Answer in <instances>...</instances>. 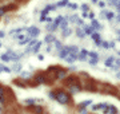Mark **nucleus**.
Segmentation results:
<instances>
[{
	"label": "nucleus",
	"mask_w": 120,
	"mask_h": 114,
	"mask_svg": "<svg viewBox=\"0 0 120 114\" xmlns=\"http://www.w3.org/2000/svg\"><path fill=\"white\" fill-rule=\"evenodd\" d=\"M115 55H111V57H108L104 59V66L108 67V69H111L112 66H113V63H115Z\"/></svg>",
	"instance_id": "6e6552de"
},
{
	"label": "nucleus",
	"mask_w": 120,
	"mask_h": 114,
	"mask_svg": "<svg viewBox=\"0 0 120 114\" xmlns=\"http://www.w3.org/2000/svg\"><path fill=\"white\" fill-rule=\"evenodd\" d=\"M0 47H1V42H0Z\"/></svg>",
	"instance_id": "0e129e2a"
},
{
	"label": "nucleus",
	"mask_w": 120,
	"mask_h": 114,
	"mask_svg": "<svg viewBox=\"0 0 120 114\" xmlns=\"http://www.w3.org/2000/svg\"><path fill=\"white\" fill-rule=\"evenodd\" d=\"M48 98L52 99V101H55V99H56V90H52V91L48 93Z\"/></svg>",
	"instance_id": "f704fd0d"
},
{
	"label": "nucleus",
	"mask_w": 120,
	"mask_h": 114,
	"mask_svg": "<svg viewBox=\"0 0 120 114\" xmlns=\"http://www.w3.org/2000/svg\"><path fill=\"white\" fill-rule=\"evenodd\" d=\"M47 15H48V11L45 8H43L41 9V12H40V16H47Z\"/></svg>",
	"instance_id": "c03bdc74"
},
{
	"label": "nucleus",
	"mask_w": 120,
	"mask_h": 114,
	"mask_svg": "<svg viewBox=\"0 0 120 114\" xmlns=\"http://www.w3.org/2000/svg\"><path fill=\"white\" fill-rule=\"evenodd\" d=\"M76 24H77V27H79V28H83V27L86 26V23H84V20H83L82 18H77Z\"/></svg>",
	"instance_id": "473e14b6"
},
{
	"label": "nucleus",
	"mask_w": 120,
	"mask_h": 114,
	"mask_svg": "<svg viewBox=\"0 0 120 114\" xmlns=\"http://www.w3.org/2000/svg\"><path fill=\"white\" fill-rule=\"evenodd\" d=\"M119 99H120V97H119Z\"/></svg>",
	"instance_id": "774afa93"
},
{
	"label": "nucleus",
	"mask_w": 120,
	"mask_h": 114,
	"mask_svg": "<svg viewBox=\"0 0 120 114\" xmlns=\"http://www.w3.org/2000/svg\"><path fill=\"white\" fill-rule=\"evenodd\" d=\"M57 39L55 36V34H52V32H49V34H47L45 35V38H44V43L45 44H53V42Z\"/></svg>",
	"instance_id": "0eeeda50"
},
{
	"label": "nucleus",
	"mask_w": 120,
	"mask_h": 114,
	"mask_svg": "<svg viewBox=\"0 0 120 114\" xmlns=\"http://www.w3.org/2000/svg\"><path fill=\"white\" fill-rule=\"evenodd\" d=\"M83 30H84V32H86V35H92V34H95V32H98L92 26H87V24L83 27Z\"/></svg>",
	"instance_id": "dca6fc26"
},
{
	"label": "nucleus",
	"mask_w": 120,
	"mask_h": 114,
	"mask_svg": "<svg viewBox=\"0 0 120 114\" xmlns=\"http://www.w3.org/2000/svg\"><path fill=\"white\" fill-rule=\"evenodd\" d=\"M67 74H68V70H67V69L59 67V70L55 73V78L56 79H65L67 78Z\"/></svg>",
	"instance_id": "39448f33"
},
{
	"label": "nucleus",
	"mask_w": 120,
	"mask_h": 114,
	"mask_svg": "<svg viewBox=\"0 0 120 114\" xmlns=\"http://www.w3.org/2000/svg\"><path fill=\"white\" fill-rule=\"evenodd\" d=\"M82 18H88V12H82Z\"/></svg>",
	"instance_id": "5fc2aeb1"
},
{
	"label": "nucleus",
	"mask_w": 120,
	"mask_h": 114,
	"mask_svg": "<svg viewBox=\"0 0 120 114\" xmlns=\"http://www.w3.org/2000/svg\"><path fill=\"white\" fill-rule=\"evenodd\" d=\"M31 109L34 110V113H35V114H43V113H44L43 106H39V105H32V106H31Z\"/></svg>",
	"instance_id": "f3484780"
},
{
	"label": "nucleus",
	"mask_w": 120,
	"mask_h": 114,
	"mask_svg": "<svg viewBox=\"0 0 120 114\" xmlns=\"http://www.w3.org/2000/svg\"><path fill=\"white\" fill-rule=\"evenodd\" d=\"M109 48H116V43H115V40H109Z\"/></svg>",
	"instance_id": "49530a36"
},
{
	"label": "nucleus",
	"mask_w": 120,
	"mask_h": 114,
	"mask_svg": "<svg viewBox=\"0 0 120 114\" xmlns=\"http://www.w3.org/2000/svg\"><path fill=\"white\" fill-rule=\"evenodd\" d=\"M24 30H26V27H17V28H13V30H11L8 34H9L11 36H13V35H20V34H22Z\"/></svg>",
	"instance_id": "9b49d317"
},
{
	"label": "nucleus",
	"mask_w": 120,
	"mask_h": 114,
	"mask_svg": "<svg viewBox=\"0 0 120 114\" xmlns=\"http://www.w3.org/2000/svg\"><path fill=\"white\" fill-rule=\"evenodd\" d=\"M108 111H109V114H119L117 107H116L115 105H111V103H109V106H108Z\"/></svg>",
	"instance_id": "b1692460"
},
{
	"label": "nucleus",
	"mask_w": 120,
	"mask_h": 114,
	"mask_svg": "<svg viewBox=\"0 0 120 114\" xmlns=\"http://www.w3.org/2000/svg\"><path fill=\"white\" fill-rule=\"evenodd\" d=\"M91 38H92V40H94V43L98 46V47H100V43H101V35L99 34V32H95V34H92L91 35Z\"/></svg>",
	"instance_id": "1a4fd4ad"
},
{
	"label": "nucleus",
	"mask_w": 120,
	"mask_h": 114,
	"mask_svg": "<svg viewBox=\"0 0 120 114\" xmlns=\"http://www.w3.org/2000/svg\"><path fill=\"white\" fill-rule=\"evenodd\" d=\"M115 34H116L117 36H120V28H116V30H115Z\"/></svg>",
	"instance_id": "4d7b16f0"
},
{
	"label": "nucleus",
	"mask_w": 120,
	"mask_h": 114,
	"mask_svg": "<svg viewBox=\"0 0 120 114\" xmlns=\"http://www.w3.org/2000/svg\"><path fill=\"white\" fill-rule=\"evenodd\" d=\"M19 77L22 79H31L32 78V74H31L30 71H22V73L19 74Z\"/></svg>",
	"instance_id": "412c9836"
},
{
	"label": "nucleus",
	"mask_w": 120,
	"mask_h": 114,
	"mask_svg": "<svg viewBox=\"0 0 120 114\" xmlns=\"http://www.w3.org/2000/svg\"><path fill=\"white\" fill-rule=\"evenodd\" d=\"M92 103H94V101H92V99H86V101H82L80 103H79V105H77V106H83V107H88V106H91Z\"/></svg>",
	"instance_id": "5701e85b"
},
{
	"label": "nucleus",
	"mask_w": 120,
	"mask_h": 114,
	"mask_svg": "<svg viewBox=\"0 0 120 114\" xmlns=\"http://www.w3.org/2000/svg\"><path fill=\"white\" fill-rule=\"evenodd\" d=\"M75 70H76V67H75V66H71L68 69V71H75Z\"/></svg>",
	"instance_id": "13d9d810"
},
{
	"label": "nucleus",
	"mask_w": 120,
	"mask_h": 114,
	"mask_svg": "<svg viewBox=\"0 0 120 114\" xmlns=\"http://www.w3.org/2000/svg\"><path fill=\"white\" fill-rule=\"evenodd\" d=\"M107 1H111V0H107Z\"/></svg>",
	"instance_id": "69168bd1"
},
{
	"label": "nucleus",
	"mask_w": 120,
	"mask_h": 114,
	"mask_svg": "<svg viewBox=\"0 0 120 114\" xmlns=\"http://www.w3.org/2000/svg\"><path fill=\"white\" fill-rule=\"evenodd\" d=\"M1 61L3 62H5V63H8V62H12V59H11V55H8V54H3L1 55Z\"/></svg>",
	"instance_id": "c85d7f7f"
},
{
	"label": "nucleus",
	"mask_w": 120,
	"mask_h": 114,
	"mask_svg": "<svg viewBox=\"0 0 120 114\" xmlns=\"http://www.w3.org/2000/svg\"><path fill=\"white\" fill-rule=\"evenodd\" d=\"M91 3H94V4H98L99 0H91Z\"/></svg>",
	"instance_id": "bf43d9fd"
},
{
	"label": "nucleus",
	"mask_w": 120,
	"mask_h": 114,
	"mask_svg": "<svg viewBox=\"0 0 120 114\" xmlns=\"http://www.w3.org/2000/svg\"><path fill=\"white\" fill-rule=\"evenodd\" d=\"M0 113H3V107L1 106H0Z\"/></svg>",
	"instance_id": "680f3d73"
},
{
	"label": "nucleus",
	"mask_w": 120,
	"mask_h": 114,
	"mask_svg": "<svg viewBox=\"0 0 120 114\" xmlns=\"http://www.w3.org/2000/svg\"><path fill=\"white\" fill-rule=\"evenodd\" d=\"M53 51V44H47L45 47V54H51Z\"/></svg>",
	"instance_id": "ea45409f"
},
{
	"label": "nucleus",
	"mask_w": 120,
	"mask_h": 114,
	"mask_svg": "<svg viewBox=\"0 0 120 114\" xmlns=\"http://www.w3.org/2000/svg\"><path fill=\"white\" fill-rule=\"evenodd\" d=\"M56 55H57V58H59V59H63V61H64L65 58L69 55V51H68V48H67V46H64V47L61 48V50H60Z\"/></svg>",
	"instance_id": "423d86ee"
},
{
	"label": "nucleus",
	"mask_w": 120,
	"mask_h": 114,
	"mask_svg": "<svg viewBox=\"0 0 120 114\" xmlns=\"http://www.w3.org/2000/svg\"><path fill=\"white\" fill-rule=\"evenodd\" d=\"M11 70L15 71V73H17V74H20V73H22V70H23V65H22V63H19V62H16Z\"/></svg>",
	"instance_id": "a211bd4d"
},
{
	"label": "nucleus",
	"mask_w": 120,
	"mask_h": 114,
	"mask_svg": "<svg viewBox=\"0 0 120 114\" xmlns=\"http://www.w3.org/2000/svg\"><path fill=\"white\" fill-rule=\"evenodd\" d=\"M5 13H7V8H5V7H0V18L4 16Z\"/></svg>",
	"instance_id": "a19ab883"
},
{
	"label": "nucleus",
	"mask_w": 120,
	"mask_h": 114,
	"mask_svg": "<svg viewBox=\"0 0 120 114\" xmlns=\"http://www.w3.org/2000/svg\"><path fill=\"white\" fill-rule=\"evenodd\" d=\"M45 18H47V16H40V18H39V22L44 23V22H45Z\"/></svg>",
	"instance_id": "09e8293b"
},
{
	"label": "nucleus",
	"mask_w": 120,
	"mask_h": 114,
	"mask_svg": "<svg viewBox=\"0 0 120 114\" xmlns=\"http://www.w3.org/2000/svg\"><path fill=\"white\" fill-rule=\"evenodd\" d=\"M77 113H79V114H88V110H87V107L77 106Z\"/></svg>",
	"instance_id": "7c9ffc66"
},
{
	"label": "nucleus",
	"mask_w": 120,
	"mask_h": 114,
	"mask_svg": "<svg viewBox=\"0 0 120 114\" xmlns=\"http://www.w3.org/2000/svg\"><path fill=\"white\" fill-rule=\"evenodd\" d=\"M63 47H64V44H63V42H61L60 39H56L55 42H53V50H55V51H57V53H59Z\"/></svg>",
	"instance_id": "f8f14e48"
},
{
	"label": "nucleus",
	"mask_w": 120,
	"mask_h": 114,
	"mask_svg": "<svg viewBox=\"0 0 120 114\" xmlns=\"http://www.w3.org/2000/svg\"><path fill=\"white\" fill-rule=\"evenodd\" d=\"M5 36V32L4 31H0V39H1V38H4Z\"/></svg>",
	"instance_id": "6e6d98bb"
},
{
	"label": "nucleus",
	"mask_w": 120,
	"mask_h": 114,
	"mask_svg": "<svg viewBox=\"0 0 120 114\" xmlns=\"http://www.w3.org/2000/svg\"><path fill=\"white\" fill-rule=\"evenodd\" d=\"M115 13L113 12H109V11H107V12H105V19H107V20H109V22H112V20H113V19H115Z\"/></svg>",
	"instance_id": "cd10ccee"
},
{
	"label": "nucleus",
	"mask_w": 120,
	"mask_h": 114,
	"mask_svg": "<svg viewBox=\"0 0 120 114\" xmlns=\"http://www.w3.org/2000/svg\"><path fill=\"white\" fill-rule=\"evenodd\" d=\"M57 103L60 105H69L72 102V95L65 90H56V99Z\"/></svg>",
	"instance_id": "f257e3e1"
},
{
	"label": "nucleus",
	"mask_w": 120,
	"mask_h": 114,
	"mask_svg": "<svg viewBox=\"0 0 120 114\" xmlns=\"http://www.w3.org/2000/svg\"><path fill=\"white\" fill-rule=\"evenodd\" d=\"M79 8L82 9V12H88V11H91V9H90V4H87V3H83Z\"/></svg>",
	"instance_id": "c756f323"
},
{
	"label": "nucleus",
	"mask_w": 120,
	"mask_h": 114,
	"mask_svg": "<svg viewBox=\"0 0 120 114\" xmlns=\"http://www.w3.org/2000/svg\"><path fill=\"white\" fill-rule=\"evenodd\" d=\"M5 102H7V98H5V87L0 83V103L4 105Z\"/></svg>",
	"instance_id": "9d476101"
},
{
	"label": "nucleus",
	"mask_w": 120,
	"mask_h": 114,
	"mask_svg": "<svg viewBox=\"0 0 120 114\" xmlns=\"http://www.w3.org/2000/svg\"><path fill=\"white\" fill-rule=\"evenodd\" d=\"M67 28H68V22H67V20H63V22L59 24L60 32H61V31H64V30H67Z\"/></svg>",
	"instance_id": "a878e982"
},
{
	"label": "nucleus",
	"mask_w": 120,
	"mask_h": 114,
	"mask_svg": "<svg viewBox=\"0 0 120 114\" xmlns=\"http://www.w3.org/2000/svg\"><path fill=\"white\" fill-rule=\"evenodd\" d=\"M98 5L100 7V8H105V5H107V4H105V1H104V0H100V1L98 3Z\"/></svg>",
	"instance_id": "79ce46f5"
},
{
	"label": "nucleus",
	"mask_w": 120,
	"mask_h": 114,
	"mask_svg": "<svg viewBox=\"0 0 120 114\" xmlns=\"http://www.w3.org/2000/svg\"><path fill=\"white\" fill-rule=\"evenodd\" d=\"M67 7H68V8H71L72 11H76V9L79 8V5H77L76 3H68V4H67Z\"/></svg>",
	"instance_id": "e433bc0d"
},
{
	"label": "nucleus",
	"mask_w": 120,
	"mask_h": 114,
	"mask_svg": "<svg viewBox=\"0 0 120 114\" xmlns=\"http://www.w3.org/2000/svg\"><path fill=\"white\" fill-rule=\"evenodd\" d=\"M73 32H75V35H76L79 39H84V38L87 36L86 32H84V30H83V28H79V27H77L76 30L73 31Z\"/></svg>",
	"instance_id": "4468645a"
},
{
	"label": "nucleus",
	"mask_w": 120,
	"mask_h": 114,
	"mask_svg": "<svg viewBox=\"0 0 120 114\" xmlns=\"http://www.w3.org/2000/svg\"><path fill=\"white\" fill-rule=\"evenodd\" d=\"M113 65H115V66L120 70V58H116V59H115V63H113Z\"/></svg>",
	"instance_id": "37998d69"
},
{
	"label": "nucleus",
	"mask_w": 120,
	"mask_h": 114,
	"mask_svg": "<svg viewBox=\"0 0 120 114\" xmlns=\"http://www.w3.org/2000/svg\"><path fill=\"white\" fill-rule=\"evenodd\" d=\"M98 63H99V59H88V65L90 66H98Z\"/></svg>",
	"instance_id": "4c0bfd02"
},
{
	"label": "nucleus",
	"mask_w": 120,
	"mask_h": 114,
	"mask_svg": "<svg viewBox=\"0 0 120 114\" xmlns=\"http://www.w3.org/2000/svg\"><path fill=\"white\" fill-rule=\"evenodd\" d=\"M11 69L9 67H7V66H3V65H0V74L1 73H11Z\"/></svg>",
	"instance_id": "2f4dec72"
},
{
	"label": "nucleus",
	"mask_w": 120,
	"mask_h": 114,
	"mask_svg": "<svg viewBox=\"0 0 120 114\" xmlns=\"http://www.w3.org/2000/svg\"><path fill=\"white\" fill-rule=\"evenodd\" d=\"M88 18L92 20V19H95V12H92V11H88Z\"/></svg>",
	"instance_id": "a18cd8bd"
},
{
	"label": "nucleus",
	"mask_w": 120,
	"mask_h": 114,
	"mask_svg": "<svg viewBox=\"0 0 120 114\" xmlns=\"http://www.w3.org/2000/svg\"><path fill=\"white\" fill-rule=\"evenodd\" d=\"M47 82H48L47 74L41 73V74H36V75H35V83H36V85H45Z\"/></svg>",
	"instance_id": "20e7f679"
},
{
	"label": "nucleus",
	"mask_w": 120,
	"mask_h": 114,
	"mask_svg": "<svg viewBox=\"0 0 120 114\" xmlns=\"http://www.w3.org/2000/svg\"><path fill=\"white\" fill-rule=\"evenodd\" d=\"M116 55H117V58H120V50H117V51H116Z\"/></svg>",
	"instance_id": "052dcab7"
},
{
	"label": "nucleus",
	"mask_w": 120,
	"mask_h": 114,
	"mask_svg": "<svg viewBox=\"0 0 120 114\" xmlns=\"http://www.w3.org/2000/svg\"><path fill=\"white\" fill-rule=\"evenodd\" d=\"M26 30H27V34H28V38H31V39H36L40 35V32H41L40 28H38L36 26H30Z\"/></svg>",
	"instance_id": "f03ea898"
},
{
	"label": "nucleus",
	"mask_w": 120,
	"mask_h": 114,
	"mask_svg": "<svg viewBox=\"0 0 120 114\" xmlns=\"http://www.w3.org/2000/svg\"><path fill=\"white\" fill-rule=\"evenodd\" d=\"M100 47H103V48H105V50H108V48H109V40H101Z\"/></svg>",
	"instance_id": "72a5a7b5"
},
{
	"label": "nucleus",
	"mask_w": 120,
	"mask_h": 114,
	"mask_svg": "<svg viewBox=\"0 0 120 114\" xmlns=\"http://www.w3.org/2000/svg\"><path fill=\"white\" fill-rule=\"evenodd\" d=\"M88 58L90 59H99V53L98 51H88Z\"/></svg>",
	"instance_id": "393cba45"
},
{
	"label": "nucleus",
	"mask_w": 120,
	"mask_h": 114,
	"mask_svg": "<svg viewBox=\"0 0 120 114\" xmlns=\"http://www.w3.org/2000/svg\"><path fill=\"white\" fill-rule=\"evenodd\" d=\"M45 22H47L48 24H51V23H53V19H52L51 16H47V18H45Z\"/></svg>",
	"instance_id": "de8ad7c7"
},
{
	"label": "nucleus",
	"mask_w": 120,
	"mask_h": 114,
	"mask_svg": "<svg viewBox=\"0 0 120 114\" xmlns=\"http://www.w3.org/2000/svg\"><path fill=\"white\" fill-rule=\"evenodd\" d=\"M116 40H117V42H120V36H117V39H116Z\"/></svg>",
	"instance_id": "e2e57ef3"
},
{
	"label": "nucleus",
	"mask_w": 120,
	"mask_h": 114,
	"mask_svg": "<svg viewBox=\"0 0 120 114\" xmlns=\"http://www.w3.org/2000/svg\"><path fill=\"white\" fill-rule=\"evenodd\" d=\"M13 83H16V86H19V87H27V86H26V82H23V81H19V79L13 81Z\"/></svg>",
	"instance_id": "c9c22d12"
},
{
	"label": "nucleus",
	"mask_w": 120,
	"mask_h": 114,
	"mask_svg": "<svg viewBox=\"0 0 120 114\" xmlns=\"http://www.w3.org/2000/svg\"><path fill=\"white\" fill-rule=\"evenodd\" d=\"M64 61L67 62V63H69V65H72V63H75V62L77 61V54H69Z\"/></svg>",
	"instance_id": "ddd939ff"
},
{
	"label": "nucleus",
	"mask_w": 120,
	"mask_h": 114,
	"mask_svg": "<svg viewBox=\"0 0 120 114\" xmlns=\"http://www.w3.org/2000/svg\"><path fill=\"white\" fill-rule=\"evenodd\" d=\"M0 1H3V0H0Z\"/></svg>",
	"instance_id": "338daca9"
},
{
	"label": "nucleus",
	"mask_w": 120,
	"mask_h": 114,
	"mask_svg": "<svg viewBox=\"0 0 120 114\" xmlns=\"http://www.w3.org/2000/svg\"><path fill=\"white\" fill-rule=\"evenodd\" d=\"M108 106H109V103L108 102H100V103H92L91 105V111L92 113H96V111H101V110L107 109Z\"/></svg>",
	"instance_id": "7ed1b4c3"
},
{
	"label": "nucleus",
	"mask_w": 120,
	"mask_h": 114,
	"mask_svg": "<svg viewBox=\"0 0 120 114\" xmlns=\"http://www.w3.org/2000/svg\"><path fill=\"white\" fill-rule=\"evenodd\" d=\"M75 30H72L71 27H68L67 30H64V31H61V38H68L69 35H72V32Z\"/></svg>",
	"instance_id": "6ab92c4d"
},
{
	"label": "nucleus",
	"mask_w": 120,
	"mask_h": 114,
	"mask_svg": "<svg viewBox=\"0 0 120 114\" xmlns=\"http://www.w3.org/2000/svg\"><path fill=\"white\" fill-rule=\"evenodd\" d=\"M115 9H116V12H117V13H120V3L115 7Z\"/></svg>",
	"instance_id": "3c124183"
},
{
	"label": "nucleus",
	"mask_w": 120,
	"mask_h": 114,
	"mask_svg": "<svg viewBox=\"0 0 120 114\" xmlns=\"http://www.w3.org/2000/svg\"><path fill=\"white\" fill-rule=\"evenodd\" d=\"M90 26H92L95 30L98 31V32H99L100 30H103V26H101V24H100V23H99L96 19H92V20H91V24H90Z\"/></svg>",
	"instance_id": "2eb2a0df"
},
{
	"label": "nucleus",
	"mask_w": 120,
	"mask_h": 114,
	"mask_svg": "<svg viewBox=\"0 0 120 114\" xmlns=\"http://www.w3.org/2000/svg\"><path fill=\"white\" fill-rule=\"evenodd\" d=\"M115 18H116V23H120V13H117Z\"/></svg>",
	"instance_id": "603ef678"
},
{
	"label": "nucleus",
	"mask_w": 120,
	"mask_h": 114,
	"mask_svg": "<svg viewBox=\"0 0 120 114\" xmlns=\"http://www.w3.org/2000/svg\"><path fill=\"white\" fill-rule=\"evenodd\" d=\"M115 78H116V79H119V81H120V71H117V73L115 74Z\"/></svg>",
	"instance_id": "864d4df0"
},
{
	"label": "nucleus",
	"mask_w": 120,
	"mask_h": 114,
	"mask_svg": "<svg viewBox=\"0 0 120 114\" xmlns=\"http://www.w3.org/2000/svg\"><path fill=\"white\" fill-rule=\"evenodd\" d=\"M36 57H38V59H39V61H44V55H40V54H38Z\"/></svg>",
	"instance_id": "8fccbe9b"
},
{
	"label": "nucleus",
	"mask_w": 120,
	"mask_h": 114,
	"mask_svg": "<svg viewBox=\"0 0 120 114\" xmlns=\"http://www.w3.org/2000/svg\"><path fill=\"white\" fill-rule=\"evenodd\" d=\"M69 3V0H59L56 3V7L57 8H63V7H67V4Z\"/></svg>",
	"instance_id": "4be33fe9"
},
{
	"label": "nucleus",
	"mask_w": 120,
	"mask_h": 114,
	"mask_svg": "<svg viewBox=\"0 0 120 114\" xmlns=\"http://www.w3.org/2000/svg\"><path fill=\"white\" fill-rule=\"evenodd\" d=\"M5 8H7V11H16L17 5L16 4H8V5H5Z\"/></svg>",
	"instance_id": "58836bf2"
},
{
	"label": "nucleus",
	"mask_w": 120,
	"mask_h": 114,
	"mask_svg": "<svg viewBox=\"0 0 120 114\" xmlns=\"http://www.w3.org/2000/svg\"><path fill=\"white\" fill-rule=\"evenodd\" d=\"M44 8L47 9L48 12H52V11H56V9H57V7H56V3H55V4H47Z\"/></svg>",
	"instance_id": "bb28decb"
},
{
	"label": "nucleus",
	"mask_w": 120,
	"mask_h": 114,
	"mask_svg": "<svg viewBox=\"0 0 120 114\" xmlns=\"http://www.w3.org/2000/svg\"><path fill=\"white\" fill-rule=\"evenodd\" d=\"M36 102H41V99H34V98H27V99H24V103L26 105H36Z\"/></svg>",
	"instance_id": "aec40b11"
}]
</instances>
